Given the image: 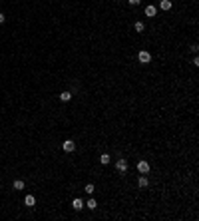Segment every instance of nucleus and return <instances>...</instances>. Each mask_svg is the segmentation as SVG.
Wrapping results in <instances>:
<instances>
[{
	"label": "nucleus",
	"instance_id": "nucleus-1",
	"mask_svg": "<svg viewBox=\"0 0 199 221\" xmlns=\"http://www.w3.org/2000/svg\"><path fill=\"white\" fill-rule=\"evenodd\" d=\"M137 60H139L141 64H149V60H151V54H149V52H143V50H141V52L137 54Z\"/></svg>",
	"mask_w": 199,
	"mask_h": 221
},
{
	"label": "nucleus",
	"instance_id": "nucleus-2",
	"mask_svg": "<svg viewBox=\"0 0 199 221\" xmlns=\"http://www.w3.org/2000/svg\"><path fill=\"white\" fill-rule=\"evenodd\" d=\"M137 171H139V173H147V171H149V163H147L145 159H139V161H137Z\"/></svg>",
	"mask_w": 199,
	"mask_h": 221
},
{
	"label": "nucleus",
	"instance_id": "nucleus-3",
	"mask_svg": "<svg viewBox=\"0 0 199 221\" xmlns=\"http://www.w3.org/2000/svg\"><path fill=\"white\" fill-rule=\"evenodd\" d=\"M62 147H64V151H74V149H76V143H74L72 139H66V141L62 143Z\"/></svg>",
	"mask_w": 199,
	"mask_h": 221
},
{
	"label": "nucleus",
	"instance_id": "nucleus-4",
	"mask_svg": "<svg viewBox=\"0 0 199 221\" xmlns=\"http://www.w3.org/2000/svg\"><path fill=\"white\" fill-rule=\"evenodd\" d=\"M116 167H118L119 171H125V169H127V161H125V159H118Z\"/></svg>",
	"mask_w": 199,
	"mask_h": 221
},
{
	"label": "nucleus",
	"instance_id": "nucleus-5",
	"mask_svg": "<svg viewBox=\"0 0 199 221\" xmlns=\"http://www.w3.org/2000/svg\"><path fill=\"white\" fill-rule=\"evenodd\" d=\"M72 207H74V209H76V211H80V209H82V207H84V201H82V199H78V197H76V199H74V201H72Z\"/></svg>",
	"mask_w": 199,
	"mask_h": 221
},
{
	"label": "nucleus",
	"instance_id": "nucleus-6",
	"mask_svg": "<svg viewBox=\"0 0 199 221\" xmlns=\"http://www.w3.org/2000/svg\"><path fill=\"white\" fill-rule=\"evenodd\" d=\"M159 8H161V10H171V2H169V0H161V2H159Z\"/></svg>",
	"mask_w": 199,
	"mask_h": 221
},
{
	"label": "nucleus",
	"instance_id": "nucleus-7",
	"mask_svg": "<svg viewBox=\"0 0 199 221\" xmlns=\"http://www.w3.org/2000/svg\"><path fill=\"white\" fill-rule=\"evenodd\" d=\"M145 16L153 18V16H155V6H145Z\"/></svg>",
	"mask_w": 199,
	"mask_h": 221
},
{
	"label": "nucleus",
	"instance_id": "nucleus-8",
	"mask_svg": "<svg viewBox=\"0 0 199 221\" xmlns=\"http://www.w3.org/2000/svg\"><path fill=\"white\" fill-rule=\"evenodd\" d=\"M60 100H62V102H70V100H72V94H70V92H62V94H60Z\"/></svg>",
	"mask_w": 199,
	"mask_h": 221
},
{
	"label": "nucleus",
	"instance_id": "nucleus-9",
	"mask_svg": "<svg viewBox=\"0 0 199 221\" xmlns=\"http://www.w3.org/2000/svg\"><path fill=\"white\" fill-rule=\"evenodd\" d=\"M100 163H102V165H108V163H110V155H108V153H102V155H100Z\"/></svg>",
	"mask_w": 199,
	"mask_h": 221
},
{
	"label": "nucleus",
	"instance_id": "nucleus-10",
	"mask_svg": "<svg viewBox=\"0 0 199 221\" xmlns=\"http://www.w3.org/2000/svg\"><path fill=\"white\" fill-rule=\"evenodd\" d=\"M24 203H26L28 207H32V205L36 203V199H34V195H26V199H24Z\"/></svg>",
	"mask_w": 199,
	"mask_h": 221
},
{
	"label": "nucleus",
	"instance_id": "nucleus-11",
	"mask_svg": "<svg viewBox=\"0 0 199 221\" xmlns=\"http://www.w3.org/2000/svg\"><path fill=\"white\" fill-rule=\"evenodd\" d=\"M137 185H139V187H145V185H147V177L139 175V177H137Z\"/></svg>",
	"mask_w": 199,
	"mask_h": 221
},
{
	"label": "nucleus",
	"instance_id": "nucleus-12",
	"mask_svg": "<svg viewBox=\"0 0 199 221\" xmlns=\"http://www.w3.org/2000/svg\"><path fill=\"white\" fill-rule=\"evenodd\" d=\"M14 189H18V191H20V189H24V181L16 179V181H14Z\"/></svg>",
	"mask_w": 199,
	"mask_h": 221
},
{
	"label": "nucleus",
	"instance_id": "nucleus-13",
	"mask_svg": "<svg viewBox=\"0 0 199 221\" xmlns=\"http://www.w3.org/2000/svg\"><path fill=\"white\" fill-rule=\"evenodd\" d=\"M143 28H145L143 22H135V30H137V32H143Z\"/></svg>",
	"mask_w": 199,
	"mask_h": 221
},
{
	"label": "nucleus",
	"instance_id": "nucleus-14",
	"mask_svg": "<svg viewBox=\"0 0 199 221\" xmlns=\"http://www.w3.org/2000/svg\"><path fill=\"white\" fill-rule=\"evenodd\" d=\"M92 191H94V183H88V185H86V193L92 195Z\"/></svg>",
	"mask_w": 199,
	"mask_h": 221
},
{
	"label": "nucleus",
	"instance_id": "nucleus-15",
	"mask_svg": "<svg viewBox=\"0 0 199 221\" xmlns=\"http://www.w3.org/2000/svg\"><path fill=\"white\" fill-rule=\"evenodd\" d=\"M86 205H88V207H90V209H96V199H90V201H88V203H86Z\"/></svg>",
	"mask_w": 199,
	"mask_h": 221
},
{
	"label": "nucleus",
	"instance_id": "nucleus-16",
	"mask_svg": "<svg viewBox=\"0 0 199 221\" xmlns=\"http://www.w3.org/2000/svg\"><path fill=\"white\" fill-rule=\"evenodd\" d=\"M129 4H131V6H135V4H139V0H129Z\"/></svg>",
	"mask_w": 199,
	"mask_h": 221
},
{
	"label": "nucleus",
	"instance_id": "nucleus-17",
	"mask_svg": "<svg viewBox=\"0 0 199 221\" xmlns=\"http://www.w3.org/2000/svg\"><path fill=\"white\" fill-rule=\"evenodd\" d=\"M2 22H4V14L0 12V24H2Z\"/></svg>",
	"mask_w": 199,
	"mask_h": 221
}]
</instances>
